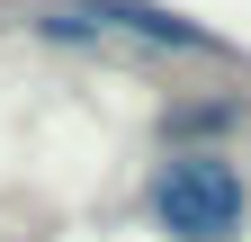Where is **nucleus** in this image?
I'll return each mask as SVG.
<instances>
[{
    "label": "nucleus",
    "mask_w": 251,
    "mask_h": 242,
    "mask_svg": "<svg viewBox=\"0 0 251 242\" xmlns=\"http://www.w3.org/2000/svg\"><path fill=\"white\" fill-rule=\"evenodd\" d=\"M72 9L99 27V36H144L162 54H215V36L198 18H171V9H152V0H72Z\"/></svg>",
    "instance_id": "nucleus-2"
},
{
    "label": "nucleus",
    "mask_w": 251,
    "mask_h": 242,
    "mask_svg": "<svg viewBox=\"0 0 251 242\" xmlns=\"http://www.w3.org/2000/svg\"><path fill=\"white\" fill-rule=\"evenodd\" d=\"M152 224L171 242H242L251 224V179L225 153H171L152 170Z\"/></svg>",
    "instance_id": "nucleus-1"
}]
</instances>
